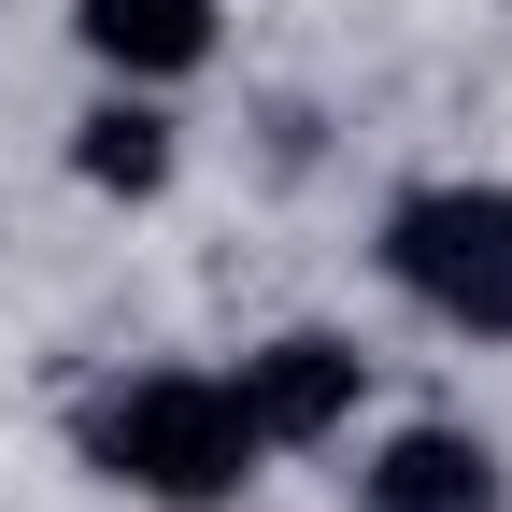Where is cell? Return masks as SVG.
I'll return each mask as SVG.
<instances>
[{"label":"cell","instance_id":"obj_1","mask_svg":"<svg viewBox=\"0 0 512 512\" xmlns=\"http://www.w3.org/2000/svg\"><path fill=\"white\" fill-rule=\"evenodd\" d=\"M72 456H86V484L143 498V512H228L271 441H256L228 370H114L72 413Z\"/></svg>","mask_w":512,"mask_h":512},{"label":"cell","instance_id":"obj_2","mask_svg":"<svg viewBox=\"0 0 512 512\" xmlns=\"http://www.w3.org/2000/svg\"><path fill=\"white\" fill-rule=\"evenodd\" d=\"M370 256H384V285L413 313H441V328H470V342H512V185L498 171L399 185Z\"/></svg>","mask_w":512,"mask_h":512},{"label":"cell","instance_id":"obj_3","mask_svg":"<svg viewBox=\"0 0 512 512\" xmlns=\"http://www.w3.org/2000/svg\"><path fill=\"white\" fill-rule=\"evenodd\" d=\"M242 413H256V441L271 456H313V441H342L356 427V399H370V356L342 342V328H271V342H242Z\"/></svg>","mask_w":512,"mask_h":512},{"label":"cell","instance_id":"obj_4","mask_svg":"<svg viewBox=\"0 0 512 512\" xmlns=\"http://www.w3.org/2000/svg\"><path fill=\"white\" fill-rule=\"evenodd\" d=\"M356 512H512V470H498L484 427L427 413V427H399V441L356 470Z\"/></svg>","mask_w":512,"mask_h":512},{"label":"cell","instance_id":"obj_5","mask_svg":"<svg viewBox=\"0 0 512 512\" xmlns=\"http://www.w3.org/2000/svg\"><path fill=\"white\" fill-rule=\"evenodd\" d=\"M72 43L114 86H185V72H214L228 0H72Z\"/></svg>","mask_w":512,"mask_h":512},{"label":"cell","instance_id":"obj_6","mask_svg":"<svg viewBox=\"0 0 512 512\" xmlns=\"http://www.w3.org/2000/svg\"><path fill=\"white\" fill-rule=\"evenodd\" d=\"M185 171V128L157 114V86H114L72 114V185H100V200H157V185Z\"/></svg>","mask_w":512,"mask_h":512}]
</instances>
